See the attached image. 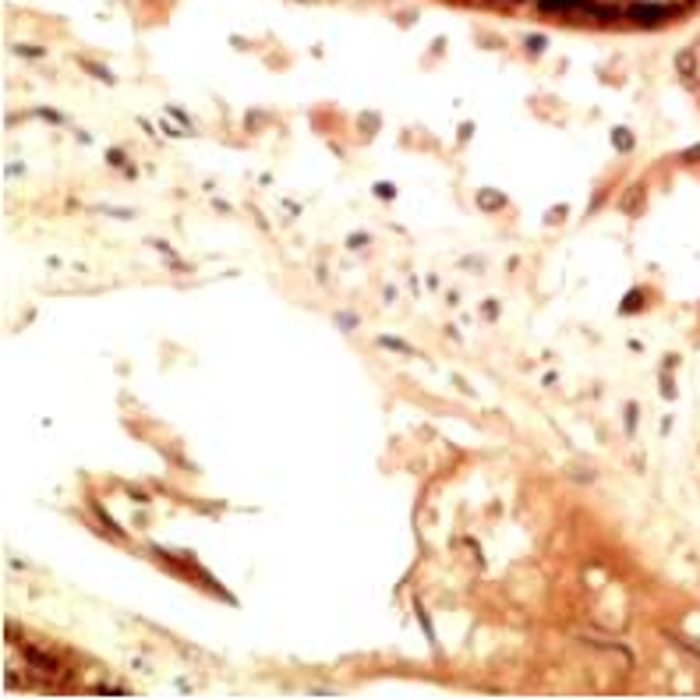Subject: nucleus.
Instances as JSON below:
<instances>
[{"instance_id": "1", "label": "nucleus", "mask_w": 700, "mask_h": 700, "mask_svg": "<svg viewBox=\"0 0 700 700\" xmlns=\"http://www.w3.org/2000/svg\"><path fill=\"white\" fill-rule=\"evenodd\" d=\"M700 0H622L626 8V21L633 25H665L668 18H676L690 11ZM538 8L548 14H562V18H591V21H622V14L609 4V0H538Z\"/></svg>"}]
</instances>
